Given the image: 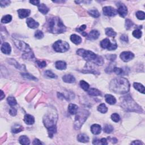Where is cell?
Returning <instances> with one entry per match:
<instances>
[{"label":"cell","instance_id":"1","mask_svg":"<svg viewBox=\"0 0 145 145\" xmlns=\"http://www.w3.org/2000/svg\"><path fill=\"white\" fill-rule=\"evenodd\" d=\"M109 89L116 94H125L129 91V82L124 77L116 78L110 81Z\"/></svg>","mask_w":145,"mask_h":145},{"label":"cell","instance_id":"2","mask_svg":"<svg viewBox=\"0 0 145 145\" xmlns=\"http://www.w3.org/2000/svg\"><path fill=\"white\" fill-rule=\"evenodd\" d=\"M48 30L53 34H61L66 31V28L59 17L50 18L48 21Z\"/></svg>","mask_w":145,"mask_h":145},{"label":"cell","instance_id":"3","mask_svg":"<svg viewBox=\"0 0 145 145\" xmlns=\"http://www.w3.org/2000/svg\"><path fill=\"white\" fill-rule=\"evenodd\" d=\"M121 106L124 110L128 112H143L141 107L135 102L129 95L124 96L121 102Z\"/></svg>","mask_w":145,"mask_h":145},{"label":"cell","instance_id":"4","mask_svg":"<svg viewBox=\"0 0 145 145\" xmlns=\"http://www.w3.org/2000/svg\"><path fill=\"white\" fill-rule=\"evenodd\" d=\"M77 113L74 126L75 130H79L82 127L84 122L86 121L90 113L87 110L81 109L79 112H77Z\"/></svg>","mask_w":145,"mask_h":145},{"label":"cell","instance_id":"5","mask_svg":"<svg viewBox=\"0 0 145 145\" xmlns=\"http://www.w3.org/2000/svg\"><path fill=\"white\" fill-rule=\"evenodd\" d=\"M57 116L56 113L54 112H50L46 114L43 118V123L46 128L49 129L50 128L56 126V122Z\"/></svg>","mask_w":145,"mask_h":145},{"label":"cell","instance_id":"6","mask_svg":"<svg viewBox=\"0 0 145 145\" xmlns=\"http://www.w3.org/2000/svg\"><path fill=\"white\" fill-rule=\"evenodd\" d=\"M77 53L79 56L82 57L87 61H94L96 59L97 55L91 50H87L84 49H79L77 50Z\"/></svg>","mask_w":145,"mask_h":145},{"label":"cell","instance_id":"7","mask_svg":"<svg viewBox=\"0 0 145 145\" xmlns=\"http://www.w3.org/2000/svg\"><path fill=\"white\" fill-rule=\"evenodd\" d=\"M53 48L54 50L57 52L64 53L69 49V44L63 40H58L55 42L53 45Z\"/></svg>","mask_w":145,"mask_h":145},{"label":"cell","instance_id":"8","mask_svg":"<svg viewBox=\"0 0 145 145\" xmlns=\"http://www.w3.org/2000/svg\"><path fill=\"white\" fill-rule=\"evenodd\" d=\"M101 47L103 49H107L109 50H114L117 49V44L112 43L108 39H105L100 42Z\"/></svg>","mask_w":145,"mask_h":145},{"label":"cell","instance_id":"9","mask_svg":"<svg viewBox=\"0 0 145 145\" xmlns=\"http://www.w3.org/2000/svg\"><path fill=\"white\" fill-rule=\"evenodd\" d=\"M14 44L19 50L24 52L28 53L31 52V49L28 44L21 40H14Z\"/></svg>","mask_w":145,"mask_h":145},{"label":"cell","instance_id":"10","mask_svg":"<svg viewBox=\"0 0 145 145\" xmlns=\"http://www.w3.org/2000/svg\"><path fill=\"white\" fill-rule=\"evenodd\" d=\"M103 11L104 14L108 16V17H114L117 14V10L111 6L104 7L103 9Z\"/></svg>","mask_w":145,"mask_h":145},{"label":"cell","instance_id":"11","mask_svg":"<svg viewBox=\"0 0 145 145\" xmlns=\"http://www.w3.org/2000/svg\"><path fill=\"white\" fill-rule=\"evenodd\" d=\"M121 59L124 62H126V63H127V62H129L132 60L133 59H134V54L132 52H122L120 56Z\"/></svg>","mask_w":145,"mask_h":145},{"label":"cell","instance_id":"12","mask_svg":"<svg viewBox=\"0 0 145 145\" xmlns=\"http://www.w3.org/2000/svg\"><path fill=\"white\" fill-rule=\"evenodd\" d=\"M118 6V9L117 10V13L121 16L122 17H125L126 15L128 14V8L125 5L123 4H119V5H117Z\"/></svg>","mask_w":145,"mask_h":145},{"label":"cell","instance_id":"13","mask_svg":"<svg viewBox=\"0 0 145 145\" xmlns=\"http://www.w3.org/2000/svg\"><path fill=\"white\" fill-rule=\"evenodd\" d=\"M17 12L18 13V16L20 19H23V18L28 17L30 15L31 10L29 9H20L18 10Z\"/></svg>","mask_w":145,"mask_h":145},{"label":"cell","instance_id":"14","mask_svg":"<svg viewBox=\"0 0 145 145\" xmlns=\"http://www.w3.org/2000/svg\"><path fill=\"white\" fill-rule=\"evenodd\" d=\"M26 22H27V26H28V27H30V28L34 29V28H38L39 26V23L35 21V20L32 18H27Z\"/></svg>","mask_w":145,"mask_h":145},{"label":"cell","instance_id":"15","mask_svg":"<svg viewBox=\"0 0 145 145\" xmlns=\"http://www.w3.org/2000/svg\"><path fill=\"white\" fill-rule=\"evenodd\" d=\"M1 50L3 53L5 54H9L11 53V48L8 43H4L2 44Z\"/></svg>","mask_w":145,"mask_h":145},{"label":"cell","instance_id":"16","mask_svg":"<svg viewBox=\"0 0 145 145\" xmlns=\"http://www.w3.org/2000/svg\"><path fill=\"white\" fill-rule=\"evenodd\" d=\"M100 36V33L97 30H92L90 33H89V34L87 35V39H89V40H96Z\"/></svg>","mask_w":145,"mask_h":145},{"label":"cell","instance_id":"17","mask_svg":"<svg viewBox=\"0 0 145 145\" xmlns=\"http://www.w3.org/2000/svg\"><path fill=\"white\" fill-rule=\"evenodd\" d=\"M91 131L93 134L95 135L99 134L102 131V127L98 124H94L91 126Z\"/></svg>","mask_w":145,"mask_h":145},{"label":"cell","instance_id":"18","mask_svg":"<svg viewBox=\"0 0 145 145\" xmlns=\"http://www.w3.org/2000/svg\"><path fill=\"white\" fill-rule=\"evenodd\" d=\"M63 80L64 82L68 83H72L75 82V78L73 75L71 74H66L63 77Z\"/></svg>","mask_w":145,"mask_h":145},{"label":"cell","instance_id":"19","mask_svg":"<svg viewBox=\"0 0 145 145\" xmlns=\"http://www.w3.org/2000/svg\"><path fill=\"white\" fill-rule=\"evenodd\" d=\"M105 99L106 102L110 105L114 104L116 103V99L113 96L110 94H106L105 95Z\"/></svg>","mask_w":145,"mask_h":145},{"label":"cell","instance_id":"20","mask_svg":"<svg viewBox=\"0 0 145 145\" xmlns=\"http://www.w3.org/2000/svg\"><path fill=\"white\" fill-rule=\"evenodd\" d=\"M24 121L25 123L28 124V125H32L35 123V119L32 115L27 114L24 116Z\"/></svg>","mask_w":145,"mask_h":145},{"label":"cell","instance_id":"21","mask_svg":"<svg viewBox=\"0 0 145 145\" xmlns=\"http://www.w3.org/2000/svg\"><path fill=\"white\" fill-rule=\"evenodd\" d=\"M77 140L82 143H87L89 141V137L85 134H79L77 136Z\"/></svg>","mask_w":145,"mask_h":145},{"label":"cell","instance_id":"22","mask_svg":"<svg viewBox=\"0 0 145 145\" xmlns=\"http://www.w3.org/2000/svg\"><path fill=\"white\" fill-rule=\"evenodd\" d=\"M55 67L58 70H65L66 68V64L65 62L64 61H58L55 64Z\"/></svg>","mask_w":145,"mask_h":145},{"label":"cell","instance_id":"23","mask_svg":"<svg viewBox=\"0 0 145 145\" xmlns=\"http://www.w3.org/2000/svg\"><path fill=\"white\" fill-rule=\"evenodd\" d=\"M38 7L39 11H40V13L43 14H47L49 10V8H48L44 4H40L38 6Z\"/></svg>","mask_w":145,"mask_h":145},{"label":"cell","instance_id":"24","mask_svg":"<svg viewBox=\"0 0 145 145\" xmlns=\"http://www.w3.org/2000/svg\"><path fill=\"white\" fill-rule=\"evenodd\" d=\"M70 40L76 45L79 44L82 42V38L79 36L75 35V34H73V35H71Z\"/></svg>","mask_w":145,"mask_h":145},{"label":"cell","instance_id":"25","mask_svg":"<svg viewBox=\"0 0 145 145\" xmlns=\"http://www.w3.org/2000/svg\"><path fill=\"white\" fill-rule=\"evenodd\" d=\"M68 110L71 114H75L78 110V107L75 104H70L68 107Z\"/></svg>","mask_w":145,"mask_h":145},{"label":"cell","instance_id":"26","mask_svg":"<svg viewBox=\"0 0 145 145\" xmlns=\"http://www.w3.org/2000/svg\"><path fill=\"white\" fill-rule=\"evenodd\" d=\"M23 130V127L22 125H19V124H15L11 129V132L13 133H15V134L21 132Z\"/></svg>","mask_w":145,"mask_h":145},{"label":"cell","instance_id":"27","mask_svg":"<svg viewBox=\"0 0 145 145\" xmlns=\"http://www.w3.org/2000/svg\"><path fill=\"white\" fill-rule=\"evenodd\" d=\"M19 143L21 144H24L27 145L30 144V141L28 137L26 135H22L19 137Z\"/></svg>","mask_w":145,"mask_h":145},{"label":"cell","instance_id":"28","mask_svg":"<svg viewBox=\"0 0 145 145\" xmlns=\"http://www.w3.org/2000/svg\"><path fill=\"white\" fill-rule=\"evenodd\" d=\"M87 91H88V94L91 96H97L102 95V93H101V92L96 89H94V88L91 89Z\"/></svg>","mask_w":145,"mask_h":145},{"label":"cell","instance_id":"29","mask_svg":"<svg viewBox=\"0 0 145 145\" xmlns=\"http://www.w3.org/2000/svg\"><path fill=\"white\" fill-rule=\"evenodd\" d=\"M133 86H134V89L135 90H137V91H138L140 93H141L143 94H144V87L143 86V85L139 83L135 82L134 83V84H133Z\"/></svg>","mask_w":145,"mask_h":145},{"label":"cell","instance_id":"30","mask_svg":"<svg viewBox=\"0 0 145 145\" xmlns=\"http://www.w3.org/2000/svg\"><path fill=\"white\" fill-rule=\"evenodd\" d=\"M105 34L109 37H115L117 35V33L112 28H107L105 29Z\"/></svg>","mask_w":145,"mask_h":145},{"label":"cell","instance_id":"31","mask_svg":"<svg viewBox=\"0 0 145 145\" xmlns=\"http://www.w3.org/2000/svg\"><path fill=\"white\" fill-rule=\"evenodd\" d=\"M98 110L102 113H105L108 111V108L104 103H102L98 107Z\"/></svg>","mask_w":145,"mask_h":145},{"label":"cell","instance_id":"32","mask_svg":"<svg viewBox=\"0 0 145 145\" xmlns=\"http://www.w3.org/2000/svg\"><path fill=\"white\" fill-rule=\"evenodd\" d=\"M7 102H8V104L11 107L14 106V105H16L17 104V100H16L15 98L13 97V96H9V97H8V99H7Z\"/></svg>","mask_w":145,"mask_h":145},{"label":"cell","instance_id":"33","mask_svg":"<svg viewBox=\"0 0 145 145\" xmlns=\"http://www.w3.org/2000/svg\"><path fill=\"white\" fill-rule=\"evenodd\" d=\"M88 13L94 18H99L100 17V13L96 9H91V10H89Z\"/></svg>","mask_w":145,"mask_h":145},{"label":"cell","instance_id":"34","mask_svg":"<svg viewBox=\"0 0 145 145\" xmlns=\"http://www.w3.org/2000/svg\"><path fill=\"white\" fill-rule=\"evenodd\" d=\"M80 87H81V88L85 91H88L90 88L89 84L86 81H84V80H80Z\"/></svg>","mask_w":145,"mask_h":145},{"label":"cell","instance_id":"35","mask_svg":"<svg viewBox=\"0 0 145 145\" xmlns=\"http://www.w3.org/2000/svg\"><path fill=\"white\" fill-rule=\"evenodd\" d=\"M12 20V17L10 15H6L3 17L1 19V23H8Z\"/></svg>","mask_w":145,"mask_h":145},{"label":"cell","instance_id":"36","mask_svg":"<svg viewBox=\"0 0 145 145\" xmlns=\"http://www.w3.org/2000/svg\"><path fill=\"white\" fill-rule=\"evenodd\" d=\"M114 130L113 127L112 125L107 124L105 125L104 127V132L105 133H107V134H109V133H112Z\"/></svg>","mask_w":145,"mask_h":145},{"label":"cell","instance_id":"37","mask_svg":"<svg viewBox=\"0 0 145 145\" xmlns=\"http://www.w3.org/2000/svg\"><path fill=\"white\" fill-rule=\"evenodd\" d=\"M142 35V33L139 28L135 30L133 32V35L134 38L137 39H139L141 38Z\"/></svg>","mask_w":145,"mask_h":145},{"label":"cell","instance_id":"38","mask_svg":"<svg viewBox=\"0 0 145 145\" xmlns=\"http://www.w3.org/2000/svg\"><path fill=\"white\" fill-rule=\"evenodd\" d=\"M22 76L24 78H26V79H31V80H37V78H36L34 76L32 75L31 74L29 73H21Z\"/></svg>","mask_w":145,"mask_h":145},{"label":"cell","instance_id":"39","mask_svg":"<svg viewBox=\"0 0 145 145\" xmlns=\"http://www.w3.org/2000/svg\"><path fill=\"white\" fill-rule=\"evenodd\" d=\"M94 63H95V64L98 65L99 66H102L103 65V63H104V61H103V59L102 57L100 56H97L96 59L94 60Z\"/></svg>","mask_w":145,"mask_h":145},{"label":"cell","instance_id":"40","mask_svg":"<svg viewBox=\"0 0 145 145\" xmlns=\"http://www.w3.org/2000/svg\"><path fill=\"white\" fill-rule=\"evenodd\" d=\"M86 28V25H82V26H80L79 28H78L76 29V30H77L78 33H81L82 35L84 36H87V33H85L83 32V31Z\"/></svg>","mask_w":145,"mask_h":145},{"label":"cell","instance_id":"41","mask_svg":"<svg viewBox=\"0 0 145 145\" xmlns=\"http://www.w3.org/2000/svg\"><path fill=\"white\" fill-rule=\"evenodd\" d=\"M136 17L139 20H144L145 18V14L143 11H138L136 13Z\"/></svg>","mask_w":145,"mask_h":145},{"label":"cell","instance_id":"42","mask_svg":"<svg viewBox=\"0 0 145 145\" xmlns=\"http://www.w3.org/2000/svg\"><path fill=\"white\" fill-rule=\"evenodd\" d=\"M111 119L115 123H118L120 120V117L119 114L116 113H114L111 115Z\"/></svg>","mask_w":145,"mask_h":145},{"label":"cell","instance_id":"43","mask_svg":"<svg viewBox=\"0 0 145 145\" xmlns=\"http://www.w3.org/2000/svg\"><path fill=\"white\" fill-rule=\"evenodd\" d=\"M133 25H134V23H133V22L131 20L128 19L125 20V27L126 30L130 29L133 27Z\"/></svg>","mask_w":145,"mask_h":145},{"label":"cell","instance_id":"44","mask_svg":"<svg viewBox=\"0 0 145 145\" xmlns=\"http://www.w3.org/2000/svg\"><path fill=\"white\" fill-rule=\"evenodd\" d=\"M45 75L50 78H57V76L50 70H47L45 72Z\"/></svg>","mask_w":145,"mask_h":145},{"label":"cell","instance_id":"45","mask_svg":"<svg viewBox=\"0 0 145 145\" xmlns=\"http://www.w3.org/2000/svg\"><path fill=\"white\" fill-rule=\"evenodd\" d=\"M113 72H114L117 75H122L124 74V70H123V69H121L120 68H117L114 67L113 69Z\"/></svg>","mask_w":145,"mask_h":145},{"label":"cell","instance_id":"46","mask_svg":"<svg viewBox=\"0 0 145 145\" xmlns=\"http://www.w3.org/2000/svg\"><path fill=\"white\" fill-rule=\"evenodd\" d=\"M35 37L38 39H41L44 37V34L42 31L40 30H38L35 32Z\"/></svg>","mask_w":145,"mask_h":145},{"label":"cell","instance_id":"47","mask_svg":"<svg viewBox=\"0 0 145 145\" xmlns=\"http://www.w3.org/2000/svg\"><path fill=\"white\" fill-rule=\"evenodd\" d=\"M23 57L24 59H32L34 57V55L33 54V53H32V52L27 53V54H24L23 55Z\"/></svg>","mask_w":145,"mask_h":145},{"label":"cell","instance_id":"48","mask_svg":"<svg viewBox=\"0 0 145 145\" xmlns=\"http://www.w3.org/2000/svg\"><path fill=\"white\" fill-rule=\"evenodd\" d=\"M36 63L38 64L39 68H45L47 66V64H46L45 61H36Z\"/></svg>","mask_w":145,"mask_h":145},{"label":"cell","instance_id":"49","mask_svg":"<svg viewBox=\"0 0 145 145\" xmlns=\"http://www.w3.org/2000/svg\"><path fill=\"white\" fill-rule=\"evenodd\" d=\"M10 4V1H8V0H5V1H0V5L1 7H5L9 5Z\"/></svg>","mask_w":145,"mask_h":145},{"label":"cell","instance_id":"50","mask_svg":"<svg viewBox=\"0 0 145 145\" xmlns=\"http://www.w3.org/2000/svg\"><path fill=\"white\" fill-rule=\"evenodd\" d=\"M9 113L10 115L13 116H15V115H17V110L15 108H11L9 110Z\"/></svg>","mask_w":145,"mask_h":145},{"label":"cell","instance_id":"51","mask_svg":"<svg viewBox=\"0 0 145 145\" xmlns=\"http://www.w3.org/2000/svg\"><path fill=\"white\" fill-rule=\"evenodd\" d=\"M106 57L108 59L112 61L115 60V59H116V55H115V54H109V55H108V56H107Z\"/></svg>","mask_w":145,"mask_h":145},{"label":"cell","instance_id":"52","mask_svg":"<svg viewBox=\"0 0 145 145\" xmlns=\"http://www.w3.org/2000/svg\"><path fill=\"white\" fill-rule=\"evenodd\" d=\"M120 39L123 41H125L126 43H128V41H129V39H128V37L127 35H123L120 38Z\"/></svg>","mask_w":145,"mask_h":145},{"label":"cell","instance_id":"53","mask_svg":"<svg viewBox=\"0 0 145 145\" xmlns=\"http://www.w3.org/2000/svg\"><path fill=\"white\" fill-rule=\"evenodd\" d=\"M100 143L103 144V145H107V144H108L107 140L106 138H102V139H100Z\"/></svg>","mask_w":145,"mask_h":145},{"label":"cell","instance_id":"54","mask_svg":"<svg viewBox=\"0 0 145 145\" xmlns=\"http://www.w3.org/2000/svg\"><path fill=\"white\" fill-rule=\"evenodd\" d=\"M30 2L31 4L34 5H36V6H38L40 4V1H30Z\"/></svg>","mask_w":145,"mask_h":145},{"label":"cell","instance_id":"55","mask_svg":"<svg viewBox=\"0 0 145 145\" xmlns=\"http://www.w3.org/2000/svg\"><path fill=\"white\" fill-rule=\"evenodd\" d=\"M131 144H144L143 143H142V142L141 141H138V140H137V141H133V142H132L131 143Z\"/></svg>","mask_w":145,"mask_h":145},{"label":"cell","instance_id":"56","mask_svg":"<svg viewBox=\"0 0 145 145\" xmlns=\"http://www.w3.org/2000/svg\"><path fill=\"white\" fill-rule=\"evenodd\" d=\"M33 144H42V143L38 139H35L33 142Z\"/></svg>","mask_w":145,"mask_h":145},{"label":"cell","instance_id":"57","mask_svg":"<svg viewBox=\"0 0 145 145\" xmlns=\"http://www.w3.org/2000/svg\"><path fill=\"white\" fill-rule=\"evenodd\" d=\"M93 143L94 144H99L100 143V140L97 139H94L93 142Z\"/></svg>","mask_w":145,"mask_h":145},{"label":"cell","instance_id":"58","mask_svg":"<svg viewBox=\"0 0 145 145\" xmlns=\"http://www.w3.org/2000/svg\"><path fill=\"white\" fill-rule=\"evenodd\" d=\"M110 141H112V143H114V144L117 143V139L116 138H112L111 140H110Z\"/></svg>","mask_w":145,"mask_h":145},{"label":"cell","instance_id":"59","mask_svg":"<svg viewBox=\"0 0 145 145\" xmlns=\"http://www.w3.org/2000/svg\"><path fill=\"white\" fill-rule=\"evenodd\" d=\"M1 100H2L3 99L5 98V94L4 93V92L2 91V90L1 91Z\"/></svg>","mask_w":145,"mask_h":145},{"label":"cell","instance_id":"60","mask_svg":"<svg viewBox=\"0 0 145 145\" xmlns=\"http://www.w3.org/2000/svg\"><path fill=\"white\" fill-rule=\"evenodd\" d=\"M54 2H58V3H60V2H64V1H53Z\"/></svg>","mask_w":145,"mask_h":145}]
</instances>
